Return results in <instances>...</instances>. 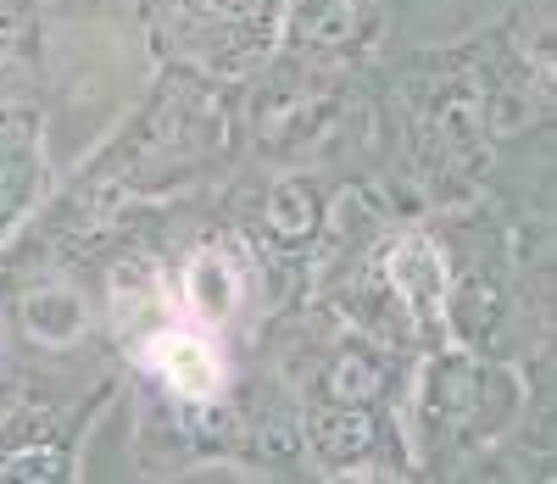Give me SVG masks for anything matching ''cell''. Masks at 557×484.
I'll list each match as a JSON object with an SVG mask.
<instances>
[{
  "instance_id": "cell-1",
  "label": "cell",
  "mask_w": 557,
  "mask_h": 484,
  "mask_svg": "<svg viewBox=\"0 0 557 484\" xmlns=\"http://www.w3.org/2000/svg\"><path fill=\"white\" fill-rule=\"evenodd\" d=\"M146 362L173 384L178 396H190V401H207V396H218V384H223V357L201 340V334H162V340L146 351Z\"/></svg>"
},
{
  "instance_id": "cell-2",
  "label": "cell",
  "mask_w": 557,
  "mask_h": 484,
  "mask_svg": "<svg viewBox=\"0 0 557 484\" xmlns=\"http://www.w3.org/2000/svg\"><path fill=\"white\" fill-rule=\"evenodd\" d=\"M190 301L201 318H223L228 307H235V273H228L218 257H201L196 273H190Z\"/></svg>"
}]
</instances>
